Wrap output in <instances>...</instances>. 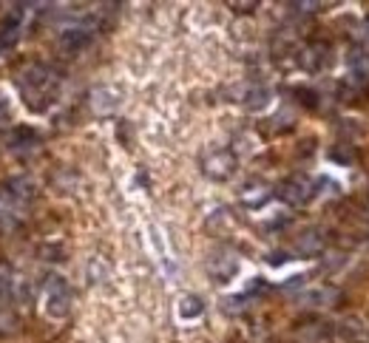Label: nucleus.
<instances>
[{
    "instance_id": "obj_3",
    "label": "nucleus",
    "mask_w": 369,
    "mask_h": 343,
    "mask_svg": "<svg viewBox=\"0 0 369 343\" xmlns=\"http://www.w3.org/2000/svg\"><path fill=\"white\" fill-rule=\"evenodd\" d=\"M202 168H205V173H207L210 179L225 182V179H230L233 170H236V156H233L230 150H213L210 156H205Z\"/></svg>"
},
{
    "instance_id": "obj_22",
    "label": "nucleus",
    "mask_w": 369,
    "mask_h": 343,
    "mask_svg": "<svg viewBox=\"0 0 369 343\" xmlns=\"http://www.w3.org/2000/svg\"><path fill=\"white\" fill-rule=\"evenodd\" d=\"M3 49H6V46H3V43H0V51H3Z\"/></svg>"
},
{
    "instance_id": "obj_18",
    "label": "nucleus",
    "mask_w": 369,
    "mask_h": 343,
    "mask_svg": "<svg viewBox=\"0 0 369 343\" xmlns=\"http://www.w3.org/2000/svg\"><path fill=\"white\" fill-rule=\"evenodd\" d=\"M267 261H270L273 267H279V264H284V261H287V253H284V249H273V253L267 256Z\"/></svg>"
},
{
    "instance_id": "obj_15",
    "label": "nucleus",
    "mask_w": 369,
    "mask_h": 343,
    "mask_svg": "<svg viewBox=\"0 0 369 343\" xmlns=\"http://www.w3.org/2000/svg\"><path fill=\"white\" fill-rule=\"evenodd\" d=\"M321 51H327V46H313L310 51H307L310 57L304 60V66L310 69V71H318V69H321Z\"/></svg>"
},
{
    "instance_id": "obj_9",
    "label": "nucleus",
    "mask_w": 369,
    "mask_h": 343,
    "mask_svg": "<svg viewBox=\"0 0 369 343\" xmlns=\"http://www.w3.org/2000/svg\"><path fill=\"white\" fill-rule=\"evenodd\" d=\"M335 301H338V292L329 290V287H316V290H310V292L301 295V304H304V306H329V304H335Z\"/></svg>"
},
{
    "instance_id": "obj_6",
    "label": "nucleus",
    "mask_w": 369,
    "mask_h": 343,
    "mask_svg": "<svg viewBox=\"0 0 369 343\" xmlns=\"http://www.w3.org/2000/svg\"><path fill=\"white\" fill-rule=\"evenodd\" d=\"M267 199H270V187L261 184V182H250V184L241 187V202L248 204V207H253V210L256 207H264Z\"/></svg>"
},
{
    "instance_id": "obj_11",
    "label": "nucleus",
    "mask_w": 369,
    "mask_h": 343,
    "mask_svg": "<svg viewBox=\"0 0 369 343\" xmlns=\"http://www.w3.org/2000/svg\"><path fill=\"white\" fill-rule=\"evenodd\" d=\"M244 108L248 111H264L267 105H270V88H264V85H253L248 94H244Z\"/></svg>"
},
{
    "instance_id": "obj_8",
    "label": "nucleus",
    "mask_w": 369,
    "mask_h": 343,
    "mask_svg": "<svg viewBox=\"0 0 369 343\" xmlns=\"http://www.w3.org/2000/svg\"><path fill=\"white\" fill-rule=\"evenodd\" d=\"M236 270H239V264H236L233 256H216V258H210V275L216 278V281H222V284L236 275Z\"/></svg>"
},
{
    "instance_id": "obj_13",
    "label": "nucleus",
    "mask_w": 369,
    "mask_h": 343,
    "mask_svg": "<svg viewBox=\"0 0 369 343\" xmlns=\"http://www.w3.org/2000/svg\"><path fill=\"white\" fill-rule=\"evenodd\" d=\"M6 187H9V193L17 196V199L35 196V184H32V179H26V176H12V179L6 182Z\"/></svg>"
},
{
    "instance_id": "obj_10",
    "label": "nucleus",
    "mask_w": 369,
    "mask_h": 343,
    "mask_svg": "<svg viewBox=\"0 0 369 343\" xmlns=\"http://www.w3.org/2000/svg\"><path fill=\"white\" fill-rule=\"evenodd\" d=\"M350 77H352V85H358L361 91L369 88V60L358 51V57H352L350 62Z\"/></svg>"
},
{
    "instance_id": "obj_21",
    "label": "nucleus",
    "mask_w": 369,
    "mask_h": 343,
    "mask_svg": "<svg viewBox=\"0 0 369 343\" xmlns=\"http://www.w3.org/2000/svg\"><path fill=\"white\" fill-rule=\"evenodd\" d=\"M233 9L236 12H250V9H256V3H233Z\"/></svg>"
},
{
    "instance_id": "obj_20",
    "label": "nucleus",
    "mask_w": 369,
    "mask_h": 343,
    "mask_svg": "<svg viewBox=\"0 0 369 343\" xmlns=\"http://www.w3.org/2000/svg\"><path fill=\"white\" fill-rule=\"evenodd\" d=\"M304 284V275H293V278H287V284H284V290H298Z\"/></svg>"
},
{
    "instance_id": "obj_2",
    "label": "nucleus",
    "mask_w": 369,
    "mask_h": 343,
    "mask_svg": "<svg viewBox=\"0 0 369 343\" xmlns=\"http://www.w3.org/2000/svg\"><path fill=\"white\" fill-rule=\"evenodd\" d=\"M275 196H279L282 202H287V204H304V202H310L316 196V191H313V182L307 176H290L275 187Z\"/></svg>"
},
{
    "instance_id": "obj_1",
    "label": "nucleus",
    "mask_w": 369,
    "mask_h": 343,
    "mask_svg": "<svg viewBox=\"0 0 369 343\" xmlns=\"http://www.w3.org/2000/svg\"><path fill=\"white\" fill-rule=\"evenodd\" d=\"M71 309V287L66 284L63 275H51L46 287V312L51 318H63Z\"/></svg>"
},
{
    "instance_id": "obj_16",
    "label": "nucleus",
    "mask_w": 369,
    "mask_h": 343,
    "mask_svg": "<svg viewBox=\"0 0 369 343\" xmlns=\"http://www.w3.org/2000/svg\"><path fill=\"white\" fill-rule=\"evenodd\" d=\"M15 287V281H12V272L6 267H0V298H6Z\"/></svg>"
},
{
    "instance_id": "obj_5",
    "label": "nucleus",
    "mask_w": 369,
    "mask_h": 343,
    "mask_svg": "<svg viewBox=\"0 0 369 343\" xmlns=\"http://www.w3.org/2000/svg\"><path fill=\"white\" fill-rule=\"evenodd\" d=\"M91 37H94L91 26H71V28L60 31V46H63L66 51H83L91 43Z\"/></svg>"
},
{
    "instance_id": "obj_12",
    "label": "nucleus",
    "mask_w": 369,
    "mask_h": 343,
    "mask_svg": "<svg viewBox=\"0 0 369 343\" xmlns=\"http://www.w3.org/2000/svg\"><path fill=\"white\" fill-rule=\"evenodd\" d=\"M202 312H205V304H202V298H199V295H184V298L179 301V315H182L184 321L199 318Z\"/></svg>"
},
{
    "instance_id": "obj_14",
    "label": "nucleus",
    "mask_w": 369,
    "mask_h": 343,
    "mask_svg": "<svg viewBox=\"0 0 369 343\" xmlns=\"http://www.w3.org/2000/svg\"><path fill=\"white\" fill-rule=\"evenodd\" d=\"M37 142V134L32 131V128H17L15 134H12V148L17 150V148H32Z\"/></svg>"
},
{
    "instance_id": "obj_7",
    "label": "nucleus",
    "mask_w": 369,
    "mask_h": 343,
    "mask_svg": "<svg viewBox=\"0 0 369 343\" xmlns=\"http://www.w3.org/2000/svg\"><path fill=\"white\" fill-rule=\"evenodd\" d=\"M295 249H298L301 256H318L321 249H324V236H321L318 230H307V233L298 236Z\"/></svg>"
},
{
    "instance_id": "obj_17",
    "label": "nucleus",
    "mask_w": 369,
    "mask_h": 343,
    "mask_svg": "<svg viewBox=\"0 0 369 343\" xmlns=\"http://www.w3.org/2000/svg\"><path fill=\"white\" fill-rule=\"evenodd\" d=\"M329 159L332 162H341V165H350V159H352V153L344 148V145H335L332 150H329Z\"/></svg>"
},
{
    "instance_id": "obj_19",
    "label": "nucleus",
    "mask_w": 369,
    "mask_h": 343,
    "mask_svg": "<svg viewBox=\"0 0 369 343\" xmlns=\"http://www.w3.org/2000/svg\"><path fill=\"white\" fill-rule=\"evenodd\" d=\"M241 301H244V295H239V298H225V309H228V312H241V309H244Z\"/></svg>"
},
{
    "instance_id": "obj_4",
    "label": "nucleus",
    "mask_w": 369,
    "mask_h": 343,
    "mask_svg": "<svg viewBox=\"0 0 369 343\" xmlns=\"http://www.w3.org/2000/svg\"><path fill=\"white\" fill-rule=\"evenodd\" d=\"M88 103H91V111H94V114L108 116V114H114L119 108V91L108 88V85L94 88V91H91V97H88Z\"/></svg>"
}]
</instances>
